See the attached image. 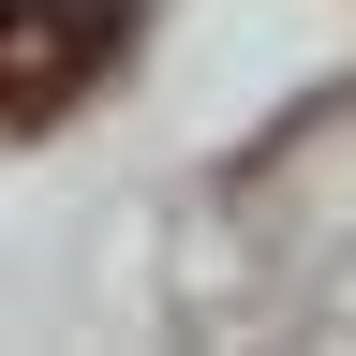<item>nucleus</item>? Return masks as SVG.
Returning a JSON list of instances; mask_svg holds the SVG:
<instances>
[{
  "instance_id": "1",
  "label": "nucleus",
  "mask_w": 356,
  "mask_h": 356,
  "mask_svg": "<svg viewBox=\"0 0 356 356\" xmlns=\"http://www.w3.org/2000/svg\"><path fill=\"white\" fill-rule=\"evenodd\" d=\"M119 44H134V0H0V119L15 134L74 119L119 74Z\"/></svg>"
}]
</instances>
